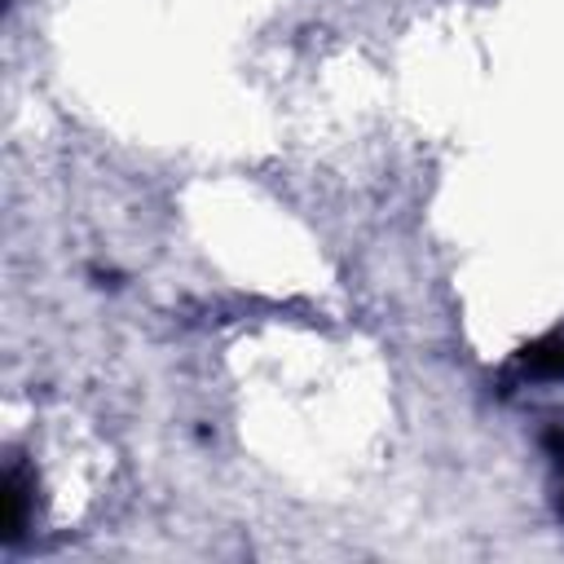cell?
Listing matches in <instances>:
<instances>
[{"label": "cell", "mask_w": 564, "mask_h": 564, "mask_svg": "<svg viewBox=\"0 0 564 564\" xmlns=\"http://www.w3.org/2000/svg\"><path fill=\"white\" fill-rule=\"evenodd\" d=\"M520 370L529 379H546V383H560L564 379V326L533 339L529 348H520Z\"/></svg>", "instance_id": "cell-2"}, {"label": "cell", "mask_w": 564, "mask_h": 564, "mask_svg": "<svg viewBox=\"0 0 564 564\" xmlns=\"http://www.w3.org/2000/svg\"><path fill=\"white\" fill-rule=\"evenodd\" d=\"M31 471L22 463H13L4 471V485H0V502H4V542H22L26 524H31Z\"/></svg>", "instance_id": "cell-1"}, {"label": "cell", "mask_w": 564, "mask_h": 564, "mask_svg": "<svg viewBox=\"0 0 564 564\" xmlns=\"http://www.w3.org/2000/svg\"><path fill=\"white\" fill-rule=\"evenodd\" d=\"M538 441H542V449H546V458H551V467H555V480H551V507H555V516L564 520V414H551V419L542 423Z\"/></svg>", "instance_id": "cell-3"}]
</instances>
